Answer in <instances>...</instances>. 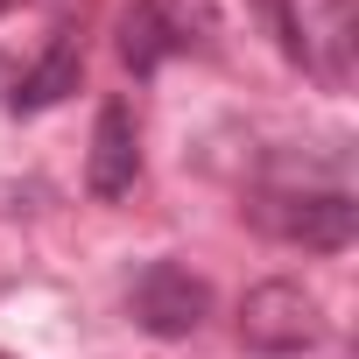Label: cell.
<instances>
[{
	"label": "cell",
	"mask_w": 359,
	"mask_h": 359,
	"mask_svg": "<svg viewBox=\"0 0 359 359\" xmlns=\"http://www.w3.org/2000/svg\"><path fill=\"white\" fill-rule=\"evenodd\" d=\"M212 36H219L212 0H134V15L120 22V64L148 78L184 50H212Z\"/></svg>",
	"instance_id": "6da1fadb"
},
{
	"label": "cell",
	"mask_w": 359,
	"mask_h": 359,
	"mask_svg": "<svg viewBox=\"0 0 359 359\" xmlns=\"http://www.w3.org/2000/svg\"><path fill=\"white\" fill-rule=\"evenodd\" d=\"M247 212H254L261 233L310 247V254H345L352 233H359V205L345 191H261Z\"/></svg>",
	"instance_id": "7a4b0ae2"
},
{
	"label": "cell",
	"mask_w": 359,
	"mask_h": 359,
	"mask_svg": "<svg viewBox=\"0 0 359 359\" xmlns=\"http://www.w3.org/2000/svg\"><path fill=\"white\" fill-rule=\"evenodd\" d=\"M317 331H324L317 324V296L303 282H261L240 303V345L261 352V359H296V352L317 345Z\"/></svg>",
	"instance_id": "3957f363"
},
{
	"label": "cell",
	"mask_w": 359,
	"mask_h": 359,
	"mask_svg": "<svg viewBox=\"0 0 359 359\" xmlns=\"http://www.w3.org/2000/svg\"><path fill=\"white\" fill-rule=\"evenodd\" d=\"M205 317H212V289H205V275L176 268V261L141 268V282H134V324H141L148 338H191Z\"/></svg>",
	"instance_id": "277c9868"
},
{
	"label": "cell",
	"mask_w": 359,
	"mask_h": 359,
	"mask_svg": "<svg viewBox=\"0 0 359 359\" xmlns=\"http://www.w3.org/2000/svg\"><path fill=\"white\" fill-rule=\"evenodd\" d=\"M134 176H141L134 113L113 99V106H99V120H92V162H85V184H92V198H127Z\"/></svg>",
	"instance_id": "5b68a950"
},
{
	"label": "cell",
	"mask_w": 359,
	"mask_h": 359,
	"mask_svg": "<svg viewBox=\"0 0 359 359\" xmlns=\"http://www.w3.org/2000/svg\"><path fill=\"white\" fill-rule=\"evenodd\" d=\"M78 78H85V57H78V36H57L50 43V57L22 78V92H15V113H43V106H57L64 92H78Z\"/></svg>",
	"instance_id": "8992f818"
},
{
	"label": "cell",
	"mask_w": 359,
	"mask_h": 359,
	"mask_svg": "<svg viewBox=\"0 0 359 359\" xmlns=\"http://www.w3.org/2000/svg\"><path fill=\"white\" fill-rule=\"evenodd\" d=\"M8 8H15V0H0V15H8Z\"/></svg>",
	"instance_id": "52a82bcc"
}]
</instances>
